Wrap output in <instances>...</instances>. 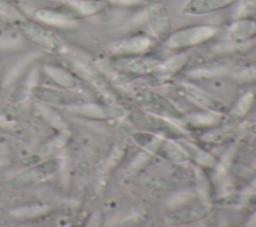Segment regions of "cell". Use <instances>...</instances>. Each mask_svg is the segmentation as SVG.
<instances>
[{"mask_svg":"<svg viewBox=\"0 0 256 227\" xmlns=\"http://www.w3.org/2000/svg\"><path fill=\"white\" fill-rule=\"evenodd\" d=\"M229 36L237 41H245L256 36V19L242 16L234 21L229 29Z\"/></svg>","mask_w":256,"mask_h":227,"instance_id":"obj_10","label":"cell"},{"mask_svg":"<svg viewBox=\"0 0 256 227\" xmlns=\"http://www.w3.org/2000/svg\"><path fill=\"white\" fill-rule=\"evenodd\" d=\"M105 1L110 2L114 5L124 6V7L140 6V5H144L146 3V0H105Z\"/></svg>","mask_w":256,"mask_h":227,"instance_id":"obj_20","label":"cell"},{"mask_svg":"<svg viewBox=\"0 0 256 227\" xmlns=\"http://www.w3.org/2000/svg\"><path fill=\"white\" fill-rule=\"evenodd\" d=\"M130 119L137 127L146 131L163 134L168 137H178L180 135V132L173 127V125L157 116H154L153 114L145 112H133Z\"/></svg>","mask_w":256,"mask_h":227,"instance_id":"obj_4","label":"cell"},{"mask_svg":"<svg viewBox=\"0 0 256 227\" xmlns=\"http://www.w3.org/2000/svg\"><path fill=\"white\" fill-rule=\"evenodd\" d=\"M55 1L63 2V3H70V2H73V1H76V0H55Z\"/></svg>","mask_w":256,"mask_h":227,"instance_id":"obj_22","label":"cell"},{"mask_svg":"<svg viewBox=\"0 0 256 227\" xmlns=\"http://www.w3.org/2000/svg\"><path fill=\"white\" fill-rule=\"evenodd\" d=\"M188 151L191 153V155L194 157L195 160H197L199 163L203 164V165H209L212 164L214 162V159L212 156H210L209 154L201 151L198 148H195L192 146V149L189 148Z\"/></svg>","mask_w":256,"mask_h":227,"instance_id":"obj_18","label":"cell"},{"mask_svg":"<svg viewBox=\"0 0 256 227\" xmlns=\"http://www.w3.org/2000/svg\"><path fill=\"white\" fill-rule=\"evenodd\" d=\"M187 61L188 56L186 54L176 55L164 62H159L152 73L160 79L170 78L171 76H174L176 73H178L185 66Z\"/></svg>","mask_w":256,"mask_h":227,"instance_id":"obj_11","label":"cell"},{"mask_svg":"<svg viewBox=\"0 0 256 227\" xmlns=\"http://www.w3.org/2000/svg\"><path fill=\"white\" fill-rule=\"evenodd\" d=\"M186 121L196 127H202V126H210L217 124L220 119L219 116L215 114H204V113H194L191 115H188L186 117Z\"/></svg>","mask_w":256,"mask_h":227,"instance_id":"obj_15","label":"cell"},{"mask_svg":"<svg viewBox=\"0 0 256 227\" xmlns=\"http://www.w3.org/2000/svg\"><path fill=\"white\" fill-rule=\"evenodd\" d=\"M75 14L80 15H92L101 11L105 5V0H76L70 3H67Z\"/></svg>","mask_w":256,"mask_h":227,"instance_id":"obj_12","label":"cell"},{"mask_svg":"<svg viewBox=\"0 0 256 227\" xmlns=\"http://www.w3.org/2000/svg\"><path fill=\"white\" fill-rule=\"evenodd\" d=\"M239 0H188L182 12L190 16H201L210 14L232 6Z\"/></svg>","mask_w":256,"mask_h":227,"instance_id":"obj_6","label":"cell"},{"mask_svg":"<svg viewBox=\"0 0 256 227\" xmlns=\"http://www.w3.org/2000/svg\"><path fill=\"white\" fill-rule=\"evenodd\" d=\"M146 20L155 38L166 42L172 33L171 20L165 5L161 1H152L146 6Z\"/></svg>","mask_w":256,"mask_h":227,"instance_id":"obj_2","label":"cell"},{"mask_svg":"<svg viewBox=\"0 0 256 227\" xmlns=\"http://www.w3.org/2000/svg\"><path fill=\"white\" fill-rule=\"evenodd\" d=\"M209 213V209L206 205H190L176 209L165 217L167 224L181 225L197 222Z\"/></svg>","mask_w":256,"mask_h":227,"instance_id":"obj_7","label":"cell"},{"mask_svg":"<svg viewBox=\"0 0 256 227\" xmlns=\"http://www.w3.org/2000/svg\"><path fill=\"white\" fill-rule=\"evenodd\" d=\"M220 29L215 25H193L171 33L165 44L170 49H185L201 45L214 38Z\"/></svg>","mask_w":256,"mask_h":227,"instance_id":"obj_1","label":"cell"},{"mask_svg":"<svg viewBox=\"0 0 256 227\" xmlns=\"http://www.w3.org/2000/svg\"><path fill=\"white\" fill-rule=\"evenodd\" d=\"M253 102H254V94L253 93L248 92V93L244 94L243 96H241L238 99V101L234 105V107L232 109V114L235 117L245 116L248 113V111L250 110V108L252 107Z\"/></svg>","mask_w":256,"mask_h":227,"instance_id":"obj_16","label":"cell"},{"mask_svg":"<svg viewBox=\"0 0 256 227\" xmlns=\"http://www.w3.org/2000/svg\"><path fill=\"white\" fill-rule=\"evenodd\" d=\"M7 22H8V20H7V18L5 17V15H3V14L0 12V27H1V26H4L5 24H7Z\"/></svg>","mask_w":256,"mask_h":227,"instance_id":"obj_21","label":"cell"},{"mask_svg":"<svg viewBox=\"0 0 256 227\" xmlns=\"http://www.w3.org/2000/svg\"><path fill=\"white\" fill-rule=\"evenodd\" d=\"M181 91L187 99H189L190 101L199 105L202 108H205L213 112L225 111V106L219 100L208 95L207 93L200 90L199 88L184 84V85H181Z\"/></svg>","mask_w":256,"mask_h":227,"instance_id":"obj_8","label":"cell"},{"mask_svg":"<svg viewBox=\"0 0 256 227\" xmlns=\"http://www.w3.org/2000/svg\"><path fill=\"white\" fill-rule=\"evenodd\" d=\"M196 180L198 184V192L203 201H209V183L206 176L199 169L196 171Z\"/></svg>","mask_w":256,"mask_h":227,"instance_id":"obj_17","label":"cell"},{"mask_svg":"<svg viewBox=\"0 0 256 227\" xmlns=\"http://www.w3.org/2000/svg\"><path fill=\"white\" fill-rule=\"evenodd\" d=\"M160 150L162 151L163 155L165 157H167L168 159H171L173 161L176 162H185L188 160V156L187 154L176 144L169 142V141H165L161 144Z\"/></svg>","mask_w":256,"mask_h":227,"instance_id":"obj_14","label":"cell"},{"mask_svg":"<svg viewBox=\"0 0 256 227\" xmlns=\"http://www.w3.org/2000/svg\"><path fill=\"white\" fill-rule=\"evenodd\" d=\"M133 98L142 108L165 117H180V112L165 97L149 90H138L133 93Z\"/></svg>","mask_w":256,"mask_h":227,"instance_id":"obj_3","label":"cell"},{"mask_svg":"<svg viewBox=\"0 0 256 227\" xmlns=\"http://www.w3.org/2000/svg\"><path fill=\"white\" fill-rule=\"evenodd\" d=\"M21 31L27 39L43 49L58 51L61 47L59 40L51 32L38 24L25 22L21 25Z\"/></svg>","mask_w":256,"mask_h":227,"instance_id":"obj_5","label":"cell"},{"mask_svg":"<svg viewBox=\"0 0 256 227\" xmlns=\"http://www.w3.org/2000/svg\"><path fill=\"white\" fill-rule=\"evenodd\" d=\"M159 61L155 58L148 57V56H140L135 58L134 60L130 61L126 68L128 71L136 74H145V73H152L154 68L157 66Z\"/></svg>","mask_w":256,"mask_h":227,"instance_id":"obj_13","label":"cell"},{"mask_svg":"<svg viewBox=\"0 0 256 227\" xmlns=\"http://www.w3.org/2000/svg\"><path fill=\"white\" fill-rule=\"evenodd\" d=\"M256 13V0H241V16H251Z\"/></svg>","mask_w":256,"mask_h":227,"instance_id":"obj_19","label":"cell"},{"mask_svg":"<svg viewBox=\"0 0 256 227\" xmlns=\"http://www.w3.org/2000/svg\"><path fill=\"white\" fill-rule=\"evenodd\" d=\"M154 44V41L147 35L138 34L124 40L115 48L119 55H141L146 53Z\"/></svg>","mask_w":256,"mask_h":227,"instance_id":"obj_9","label":"cell"}]
</instances>
